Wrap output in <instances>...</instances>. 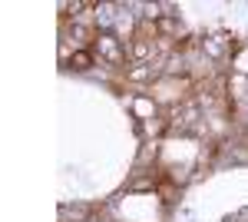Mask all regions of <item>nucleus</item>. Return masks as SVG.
<instances>
[{
	"mask_svg": "<svg viewBox=\"0 0 248 222\" xmlns=\"http://www.w3.org/2000/svg\"><path fill=\"white\" fill-rule=\"evenodd\" d=\"M159 30H166V34H172V30H175V23H172V20H159Z\"/></svg>",
	"mask_w": 248,
	"mask_h": 222,
	"instance_id": "39448f33",
	"label": "nucleus"
},
{
	"mask_svg": "<svg viewBox=\"0 0 248 222\" xmlns=\"http://www.w3.org/2000/svg\"><path fill=\"white\" fill-rule=\"evenodd\" d=\"M99 50H103V56H106V60H113V63H119V60H123V50H119L116 37H99Z\"/></svg>",
	"mask_w": 248,
	"mask_h": 222,
	"instance_id": "f257e3e1",
	"label": "nucleus"
},
{
	"mask_svg": "<svg viewBox=\"0 0 248 222\" xmlns=\"http://www.w3.org/2000/svg\"><path fill=\"white\" fill-rule=\"evenodd\" d=\"M133 53L139 56V60H146V56H149V43H146V40L139 37V40H136V43H133Z\"/></svg>",
	"mask_w": 248,
	"mask_h": 222,
	"instance_id": "f03ea898",
	"label": "nucleus"
},
{
	"mask_svg": "<svg viewBox=\"0 0 248 222\" xmlns=\"http://www.w3.org/2000/svg\"><path fill=\"white\" fill-rule=\"evenodd\" d=\"M90 63H93V56H90V53H73V67H77V70H86Z\"/></svg>",
	"mask_w": 248,
	"mask_h": 222,
	"instance_id": "7ed1b4c3",
	"label": "nucleus"
},
{
	"mask_svg": "<svg viewBox=\"0 0 248 222\" xmlns=\"http://www.w3.org/2000/svg\"><path fill=\"white\" fill-rule=\"evenodd\" d=\"M129 76H133V80H146V76H149V70H146V67H136Z\"/></svg>",
	"mask_w": 248,
	"mask_h": 222,
	"instance_id": "20e7f679",
	"label": "nucleus"
}]
</instances>
